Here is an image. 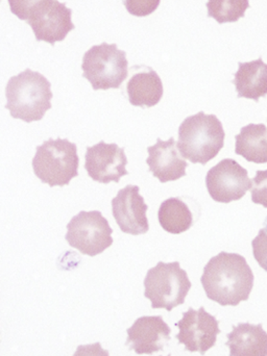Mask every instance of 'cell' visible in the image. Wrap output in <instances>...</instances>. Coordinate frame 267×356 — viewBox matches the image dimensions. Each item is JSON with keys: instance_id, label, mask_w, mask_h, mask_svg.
<instances>
[{"instance_id": "cell-23", "label": "cell", "mask_w": 267, "mask_h": 356, "mask_svg": "<svg viewBox=\"0 0 267 356\" xmlns=\"http://www.w3.org/2000/svg\"><path fill=\"white\" fill-rule=\"evenodd\" d=\"M123 3L130 14L144 17L155 12L160 4V0H127Z\"/></svg>"}, {"instance_id": "cell-5", "label": "cell", "mask_w": 267, "mask_h": 356, "mask_svg": "<svg viewBox=\"0 0 267 356\" xmlns=\"http://www.w3.org/2000/svg\"><path fill=\"white\" fill-rule=\"evenodd\" d=\"M36 177L49 186H65L79 177L77 147L67 139L46 140L38 146L33 159Z\"/></svg>"}, {"instance_id": "cell-16", "label": "cell", "mask_w": 267, "mask_h": 356, "mask_svg": "<svg viewBox=\"0 0 267 356\" xmlns=\"http://www.w3.org/2000/svg\"><path fill=\"white\" fill-rule=\"evenodd\" d=\"M227 337L231 356H267V332L262 324H238Z\"/></svg>"}, {"instance_id": "cell-4", "label": "cell", "mask_w": 267, "mask_h": 356, "mask_svg": "<svg viewBox=\"0 0 267 356\" xmlns=\"http://www.w3.org/2000/svg\"><path fill=\"white\" fill-rule=\"evenodd\" d=\"M224 138L226 133L220 119L215 115L199 112L183 121L176 145L183 158L205 166L224 148Z\"/></svg>"}, {"instance_id": "cell-17", "label": "cell", "mask_w": 267, "mask_h": 356, "mask_svg": "<svg viewBox=\"0 0 267 356\" xmlns=\"http://www.w3.org/2000/svg\"><path fill=\"white\" fill-rule=\"evenodd\" d=\"M238 98L259 102L267 95V64L261 58L247 63H239L233 81Z\"/></svg>"}, {"instance_id": "cell-20", "label": "cell", "mask_w": 267, "mask_h": 356, "mask_svg": "<svg viewBox=\"0 0 267 356\" xmlns=\"http://www.w3.org/2000/svg\"><path fill=\"white\" fill-rule=\"evenodd\" d=\"M208 17L215 19L220 24L236 22L243 18L250 8L247 0H210L206 3Z\"/></svg>"}, {"instance_id": "cell-12", "label": "cell", "mask_w": 267, "mask_h": 356, "mask_svg": "<svg viewBox=\"0 0 267 356\" xmlns=\"http://www.w3.org/2000/svg\"><path fill=\"white\" fill-rule=\"evenodd\" d=\"M138 186L129 184L117 193L112 199L113 217L121 232L133 236L148 232V220L146 211L148 205L140 195Z\"/></svg>"}, {"instance_id": "cell-11", "label": "cell", "mask_w": 267, "mask_h": 356, "mask_svg": "<svg viewBox=\"0 0 267 356\" xmlns=\"http://www.w3.org/2000/svg\"><path fill=\"white\" fill-rule=\"evenodd\" d=\"M85 169L94 181L108 184L114 181L119 184L121 178L129 175L127 171L128 159L125 148L116 143H100L87 147L85 156Z\"/></svg>"}, {"instance_id": "cell-13", "label": "cell", "mask_w": 267, "mask_h": 356, "mask_svg": "<svg viewBox=\"0 0 267 356\" xmlns=\"http://www.w3.org/2000/svg\"><path fill=\"white\" fill-rule=\"evenodd\" d=\"M125 345L137 355H153L162 351L169 343L171 330L162 316H144L138 318L128 330Z\"/></svg>"}, {"instance_id": "cell-21", "label": "cell", "mask_w": 267, "mask_h": 356, "mask_svg": "<svg viewBox=\"0 0 267 356\" xmlns=\"http://www.w3.org/2000/svg\"><path fill=\"white\" fill-rule=\"evenodd\" d=\"M252 247L256 261L267 272V217L264 227L259 230V234L252 242Z\"/></svg>"}, {"instance_id": "cell-6", "label": "cell", "mask_w": 267, "mask_h": 356, "mask_svg": "<svg viewBox=\"0 0 267 356\" xmlns=\"http://www.w3.org/2000/svg\"><path fill=\"white\" fill-rule=\"evenodd\" d=\"M191 284L187 272L178 261H159L147 271L144 280V297L153 309H165L171 312L174 307L184 305Z\"/></svg>"}, {"instance_id": "cell-8", "label": "cell", "mask_w": 267, "mask_h": 356, "mask_svg": "<svg viewBox=\"0 0 267 356\" xmlns=\"http://www.w3.org/2000/svg\"><path fill=\"white\" fill-rule=\"evenodd\" d=\"M113 229L98 211H82L67 224L68 244L82 254L96 257L112 246Z\"/></svg>"}, {"instance_id": "cell-18", "label": "cell", "mask_w": 267, "mask_h": 356, "mask_svg": "<svg viewBox=\"0 0 267 356\" xmlns=\"http://www.w3.org/2000/svg\"><path fill=\"white\" fill-rule=\"evenodd\" d=\"M235 154L255 164L267 163V127L262 124H249L243 127L235 137Z\"/></svg>"}, {"instance_id": "cell-3", "label": "cell", "mask_w": 267, "mask_h": 356, "mask_svg": "<svg viewBox=\"0 0 267 356\" xmlns=\"http://www.w3.org/2000/svg\"><path fill=\"white\" fill-rule=\"evenodd\" d=\"M10 10L31 25L37 41L54 46L75 29L73 10L56 0H8Z\"/></svg>"}, {"instance_id": "cell-14", "label": "cell", "mask_w": 267, "mask_h": 356, "mask_svg": "<svg viewBox=\"0 0 267 356\" xmlns=\"http://www.w3.org/2000/svg\"><path fill=\"white\" fill-rule=\"evenodd\" d=\"M147 152L148 158L146 164L148 165L149 171L162 184L186 177L188 164L178 152V145L174 138H170L167 141L158 138L157 143L147 148Z\"/></svg>"}, {"instance_id": "cell-9", "label": "cell", "mask_w": 267, "mask_h": 356, "mask_svg": "<svg viewBox=\"0 0 267 356\" xmlns=\"http://www.w3.org/2000/svg\"><path fill=\"white\" fill-rule=\"evenodd\" d=\"M206 186L214 201L230 203L245 197L253 181L247 169L232 159H224L208 171Z\"/></svg>"}, {"instance_id": "cell-15", "label": "cell", "mask_w": 267, "mask_h": 356, "mask_svg": "<svg viewBox=\"0 0 267 356\" xmlns=\"http://www.w3.org/2000/svg\"><path fill=\"white\" fill-rule=\"evenodd\" d=\"M133 75L128 81L127 92L132 106L153 108L163 97V83L151 67L137 65L131 68Z\"/></svg>"}, {"instance_id": "cell-19", "label": "cell", "mask_w": 267, "mask_h": 356, "mask_svg": "<svg viewBox=\"0 0 267 356\" xmlns=\"http://www.w3.org/2000/svg\"><path fill=\"white\" fill-rule=\"evenodd\" d=\"M160 225L165 232L180 234L193 225V213L180 197H171L161 203L158 211Z\"/></svg>"}, {"instance_id": "cell-2", "label": "cell", "mask_w": 267, "mask_h": 356, "mask_svg": "<svg viewBox=\"0 0 267 356\" xmlns=\"http://www.w3.org/2000/svg\"><path fill=\"white\" fill-rule=\"evenodd\" d=\"M6 108L15 119L31 123L40 121L52 108V83L37 71L25 69L8 79Z\"/></svg>"}, {"instance_id": "cell-10", "label": "cell", "mask_w": 267, "mask_h": 356, "mask_svg": "<svg viewBox=\"0 0 267 356\" xmlns=\"http://www.w3.org/2000/svg\"><path fill=\"white\" fill-rule=\"evenodd\" d=\"M176 326L180 330L176 339L184 345L185 350L201 355L214 347L220 334V322L203 307L197 311L190 307L183 313L182 320L176 322Z\"/></svg>"}, {"instance_id": "cell-1", "label": "cell", "mask_w": 267, "mask_h": 356, "mask_svg": "<svg viewBox=\"0 0 267 356\" xmlns=\"http://www.w3.org/2000/svg\"><path fill=\"white\" fill-rule=\"evenodd\" d=\"M253 271L238 253L220 252L204 268L201 286L210 300L222 307H237L249 300L254 286Z\"/></svg>"}, {"instance_id": "cell-7", "label": "cell", "mask_w": 267, "mask_h": 356, "mask_svg": "<svg viewBox=\"0 0 267 356\" xmlns=\"http://www.w3.org/2000/svg\"><path fill=\"white\" fill-rule=\"evenodd\" d=\"M127 54L116 44L94 45L83 56V77L94 91L119 89L129 75Z\"/></svg>"}, {"instance_id": "cell-22", "label": "cell", "mask_w": 267, "mask_h": 356, "mask_svg": "<svg viewBox=\"0 0 267 356\" xmlns=\"http://www.w3.org/2000/svg\"><path fill=\"white\" fill-rule=\"evenodd\" d=\"M252 186V201L267 209V170L257 171Z\"/></svg>"}]
</instances>
